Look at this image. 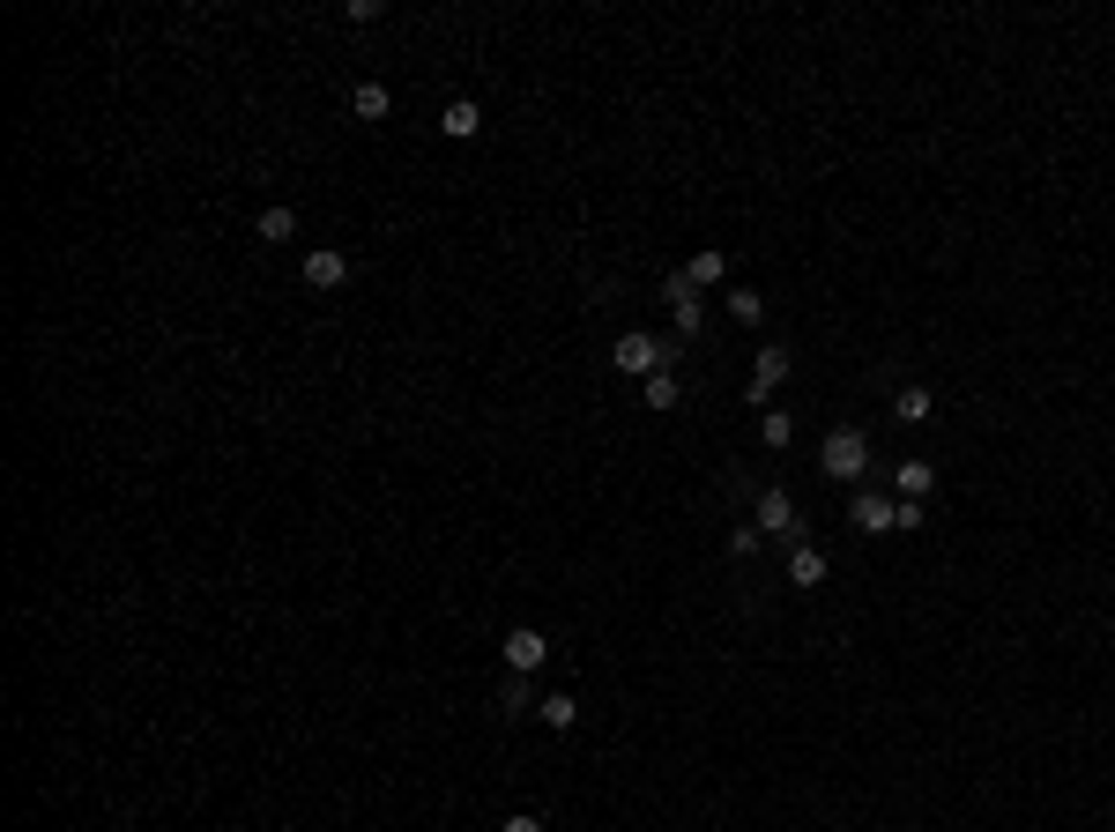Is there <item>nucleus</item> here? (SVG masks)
<instances>
[{"label":"nucleus","mask_w":1115,"mask_h":832,"mask_svg":"<svg viewBox=\"0 0 1115 832\" xmlns=\"http://www.w3.org/2000/svg\"><path fill=\"white\" fill-rule=\"evenodd\" d=\"M349 112H357V120H387V112H395V98H387V82H357V98H349Z\"/></svg>","instance_id":"ddd939ff"},{"label":"nucleus","mask_w":1115,"mask_h":832,"mask_svg":"<svg viewBox=\"0 0 1115 832\" xmlns=\"http://www.w3.org/2000/svg\"><path fill=\"white\" fill-rule=\"evenodd\" d=\"M892 484H900V498H930V490H937V468H930V461H900V468H892Z\"/></svg>","instance_id":"4468645a"},{"label":"nucleus","mask_w":1115,"mask_h":832,"mask_svg":"<svg viewBox=\"0 0 1115 832\" xmlns=\"http://www.w3.org/2000/svg\"><path fill=\"white\" fill-rule=\"evenodd\" d=\"M677 349H685L677 335L662 343V335H647V327H632V335H618V343H610V365H618L625 379H655V372H669V357H677Z\"/></svg>","instance_id":"f257e3e1"},{"label":"nucleus","mask_w":1115,"mask_h":832,"mask_svg":"<svg viewBox=\"0 0 1115 832\" xmlns=\"http://www.w3.org/2000/svg\"><path fill=\"white\" fill-rule=\"evenodd\" d=\"M751 528H759V536H789V528H795V498L781 484L759 490V498H751Z\"/></svg>","instance_id":"39448f33"},{"label":"nucleus","mask_w":1115,"mask_h":832,"mask_svg":"<svg viewBox=\"0 0 1115 832\" xmlns=\"http://www.w3.org/2000/svg\"><path fill=\"white\" fill-rule=\"evenodd\" d=\"M818 468H825V476H841V484H863V476H870V439L855 432V424L825 432V446H818Z\"/></svg>","instance_id":"f03ea898"},{"label":"nucleus","mask_w":1115,"mask_h":832,"mask_svg":"<svg viewBox=\"0 0 1115 832\" xmlns=\"http://www.w3.org/2000/svg\"><path fill=\"white\" fill-rule=\"evenodd\" d=\"M343 283H349V253L313 245V253H305V291H343Z\"/></svg>","instance_id":"423d86ee"},{"label":"nucleus","mask_w":1115,"mask_h":832,"mask_svg":"<svg viewBox=\"0 0 1115 832\" xmlns=\"http://www.w3.org/2000/svg\"><path fill=\"white\" fill-rule=\"evenodd\" d=\"M439 134H446V142H476V134H484V112H476L469 98H454L439 112Z\"/></svg>","instance_id":"1a4fd4ad"},{"label":"nucleus","mask_w":1115,"mask_h":832,"mask_svg":"<svg viewBox=\"0 0 1115 832\" xmlns=\"http://www.w3.org/2000/svg\"><path fill=\"white\" fill-rule=\"evenodd\" d=\"M498 832H544V818H528V810H514V818H506Z\"/></svg>","instance_id":"4be33fe9"},{"label":"nucleus","mask_w":1115,"mask_h":832,"mask_svg":"<svg viewBox=\"0 0 1115 832\" xmlns=\"http://www.w3.org/2000/svg\"><path fill=\"white\" fill-rule=\"evenodd\" d=\"M759 439H767L773 454H781V446L795 439V416H781V409H759Z\"/></svg>","instance_id":"a211bd4d"},{"label":"nucleus","mask_w":1115,"mask_h":832,"mask_svg":"<svg viewBox=\"0 0 1115 832\" xmlns=\"http://www.w3.org/2000/svg\"><path fill=\"white\" fill-rule=\"evenodd\" d=\"M892 416H900L908 432H922V424L937 416V394H930V387H900V394H892Z\"/></svg>","instance_id":"9d476101"},{"label":"nucleus","mask_w":1115,"mask_h":832,"mask_svg":"<svg viewBox=\"0 0 1115 832\" xmlns=\"http://www.w3.org/2000/svg\"><path fill=\"white\" fill-rule=\"evenodd\" d=\"M669 319H677V343H692L707 327V297H669Z\"/></svg>","instance_id":"2eb2a0df"},{"label":"nucleus","mask_w":1115,"mask_h":832,"mask_svg":"<svg viewBox=\"0 0 1115 832\" xmlns=\"http://www.w3.org/2000/svg\"><path fill=\"white\" fill-rule=\"evenodd\" d=\"M640 402H647V409H677V372H655V379H640Z\"/></svg>","instance_id":"dca6fc26"},{"label":"nucleus","mask_w":1115,"mask_h":832,"mask_svg":"<svg viewBox=\"0 0 1115 832\" xmlns=\"http://www.w3.org/2000/svg\"><path fill=\"white\" fill-rule=\"evenodd\" d=\"M781 379H789V349H759V365H751V379H743L751 409H767L773 394H781Z\"/></svg>","instance_id":"20e7f679"},{"label":"nucleus","mask_w":1115,"mask_h":832,"mask_svg":"<svg viewBox=\"0 0 1115 832\" xmlns=\"http://www.w3.org/2000/svg\"><path fill=\"white\" fill-rule=\"evenodd\" d=\"M536 721H544V729H558V735L580 729V699H572V691H550L544 707H536Z\"/></svg>","instance_id":"f8f14e48"},{"label":"nucleus","mask_w":1115,"mask_h":832,"mask_svg":"<svg viewBox=\"0 0 1115 832\" xmlns=\"http://www.w3.org/2000/svg\"><path fill=\"white\" fill-rule=\"evenodd\" d=\"M498 707H506V713H536V707H544V699L528 691V677H514V684L498 691Z\"/></svg>","instance_id":"aec40b11"},{"label":"nucleus","mask_w":1115,"mask_h":832,"mask_svg":"<svg viewBox=\"0 0 1115 832\" xmlns=\"http://www.w3.org/2000/svg\"><path fill=\"white\" fill-rule=\"evenodd\" d=\"M848 514H855L863 536H892V528H900V506H892L885 490H855V506H848Z\"/></svg>","instance_id":"0eeeda50"},{"label":"nucleus","mask_w":1115,"mask_h":832,"mask_svg":"<svg viewBox=\"0 0 1115 832\" xmlns=\"http://www.w3.org/2000/svg\"><path fill=\"white\" fill-rule=\"evenodd\" d=\"M759 542H767V536H759V528H751V520H743L737 536H729V558H751V550H759Z\"/></svg>","instance_id":"412c9836"},{"label":"nucleus","mask_w":1115,"mask_h":832,"mask_svg":"<svg viewBox=\"0 0 1115 832\" xmlns=\"http://www.w3.org/2000/svg\"><path fill=\"white\" fill-rule=\"evenodd\" d=\"M825 572H833V565H825L818 542H795V550H789V580H795V588H825Z\"/></svg>","instance_id":"6e6552de"},{"label":"nucleus","mask_w":1115,"mask_h":832,"mask_svg":"<svg viewBox=\"0 0 1115 832\" xmlns=\"http://www.w3.org/2000/svg\"><path fill=\"white\" fill-rule=\"evenodd\" d=\"M498 655H506V669H514V677H536V669H544V661H550V639L536 632V625H514V632H506V647H498Z\"/></svg>","instance_id":"7ed1b4c3"},{"label":"nucleus","mask_w":1115,"mask_h":832,"mask_svg":"<svg viewBox=\"0 0 1115 832\" xmlns=\"http://www.w3.org/2000/svg\"><path fill=\"white\" fill-rule=\"evenodd\" d=\"M261 239H268V245L297 239V216H291V209H261Z\"/></svg>","instance_id":"6ab92c4d"},{"label":"nucleus","mask_w":1115,"mask_h":832,"mask_svg":"<svg viewBox=\"0 0 1115 832\" xmlns=\"http://www.w3.org/2000/svg\"><path fill=\"white\" fill-rule=\"evenodd\" d=\"M685 275H692V291H714L721 275H729V253H714V245H699L692 261H685Z\"/></svg>","instance_id":"9b49d317"},{"label":"nucleus","mask_w":1115,"mask_h":832,"mask_svg":"<svg viewBox=\"0 0 1115 832\" xmlns=\"http://www.w3.org/2000/svg\"><path fill=\"white\" fill-rule=\"evenodd\" d=\"M729 319H737V327H759V319H767V297L759 291H729Z\"/></svg>","instance_id":"f3484780"}]
</instances>
